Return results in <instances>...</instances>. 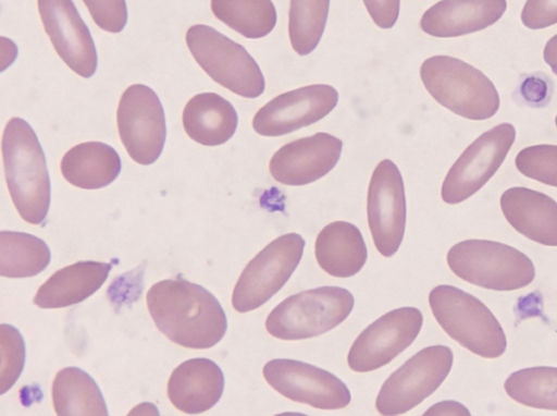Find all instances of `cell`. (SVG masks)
I'll list each match as a JSON object with an SVG mask.
<instances>
[{
  "mask_svg": "<svg viewBox=\"0 0 557 416\" xmlns=\"http://www.w3.org/2000/svg\"><path fill=\"white\" fill-rule=\"evenodd\" d=\"M146 302L159 331L183 347H212L226 332V315L215 296L186 279L154 283L147 293Z\"/></svg>",
  "mask_w": 557,
  "mask_h": 416,
  "instance_id": "6da1fadb",
  "label": "cell"
},
{
  "mask_svg": "<svg viewBox=\"0 0 557 416\" xmlns=\"http://www.w3.org/2000/svg\"><path fill=\"white\" fill-rule=\"evenodd\" d=\"M7 185L23 220L40 224L50 206L46 157L32 126L21 118L7 123L1 142Z\"/></svg>",
  "mask_w": 557,
  "mask_h": 416,
  "instance_id": "7a4b0ae2",
  "label": "cell"
},
{
  "mask_svg": "<svg viewBox=\"0 0 557 416\" xmlns=\"http://www.w3.org/2000/svg\"><path fill=\"white\" fill-rule=\"evenodd\" d=\"M429 94L443 107L469 120H486L499 109L493 82L479 69L450 57L433 56L420 68Z\"/></svg>",
  "mask_w": 557,
  "mask_h": 416,
  "instance_id": "3957f363",
  "label": "cell"
},
{
  "mask_svg": "<svg viewBox=\"0 0 557 416\" xmlns=\"http://www.w3.org/2000/svg\"><path fill=\"white\" fill-rule=\"evenodd\" d=\"M429 304L438 325L461 346L484 358L504 354L505 332L479 298L456 286L441 284L430 292Z\"/></svg>",
  "mask_w": 557,
  "mask_h": 416,
  "instance_id": "277c9868",
  "label": "cell"
},
{
  "mask_svg": "<svg viewBox=\"0 0 557 416\" xmlns=\"http://www.w3.org/2000/svg\"><path fill=\"white\" fill-rule=\"evenodd\" d=\"M447 265L460 279L495 291H513L535 277L532 260L517 248L490 240H465L447 253Z\"/></svg>",
  "mask_w": 557,
  "mask_h": 416,
  "instance_id": "5b68a950",
  "label": "cell"
},
{
  "mask_svg": "<svg viewBox=\"0 0 557 416\" xmlns=\"http://www.w3.org/2000/svg\"><path fill=\"white\" fill-rule=\"evenodd\" d=\"M352 294L339 286H321L294 294L274 307L265 320L272 337L293 341L323 334L343 322L354 308Z\"/></svg>",
  "mask_w": 557,
  "mask_h": 416,
  "instance_id": "8992f818",
  "label": "cell"
},
{
  "mask_svg": "<svg viewBox=\"0 0 557 416\" xmlns=\"http://www.w3.org/2000/svg\"><path fill=\"white\" fill-rule=\"evenodd\" d=\"M185 39L196 62L221 86L244 98L264 91L263 74L242 45L205 24L190 26Z\"/></svg>",
  "mask_w": 557,
  "mask_h": 416,
  "instance_id": "52a82bcc",
  "label": "cell"
},
{
  "mask_svg": "<svg viewBox=\"0 0 557 416\" xmlns=\"http://www.w3.org/2000/svg\"><path fill=\"white\" fill-rule=\"evenodd\" d=\"M305 240L297 233L278 236L244 268L232 294L238 313L257 309L288 281L302 257Z\"/></svg>",
  "mask_w": 557,
  "mask_h": 416,
  "instance_id": "ba28073f",
  "label": "cell"
},
{
  "mask_svg": "<svg viewBox=\"0 0 557 416\" xmlns=\"http://www.w3.org/2000/svg\"><path fill=\"white\" fill-rule=\"evenodd\" d=\"M446 345L422 348L384 381L375 407L382 415H400L430 396L446 379L453 366Z\"/></svg>",
  "mask_w": 557,
  "mask_h": 416,
  "instance_id": "9c48e42d",
  "label": "cell"
},
{
  "mask_svg": "<svg viewBox=\"0 0 557 416\" xmlns=\"http://www.w3.org/2000/svg\"><path fill=\"white\" fill-rule=\"evenodd\" d=\"M117 131L128 156L148 166L161 155L166 137L165 115L157 94L144 84L128 86L116 111Z\"/></svg>",
  "mask_w": 557,
  "mask_h": 416,
  "instance_id": "30bf717a",
  "label": "cell"
},
{
  "mask_svg": "<svg viewBox=\"0 0 557 416\" xmlns=\"http://www.w3.org/2000/svg\"><path fill=\"white\" fill-rule=\"evenodd\" d=\"M516 138L515 126L498 124L471 143L447 172L441 196L458 204L475 194L496 173Z\"/></svg>",
  "mask_w": 557,
  "mask_h": 416,
  "instance_id": "8fae6325",
  "label": "cell"
},
{
  "mask_svg": "<svg viewBox=\"0 0 557 416\" xmlns=\"http://www.w3.org/2000/svg\"><path fill=\"white\" fill-rule=\"evenodd\" d=\"M423 323L416 307H400L369 325L355 340L347 363L351 370L368 372L385 366L418 337Z\"/></svg>",
  "mask_w": 557,
  "mask_h": 416,
  "instance_id": "7c38bea8",
  "label": "cell"
},
{
  "mask_svg": "<svg viewBox=\"0 0 557 416\" xmlns=\"http://www.w3.org/2000/svg\"><path fill=\"white\" fill-rule=\"evenodd\" d=\"M265 381L283 396L319 409H341L351 400L349 389L335 375L311 364L275 358L262 369Z\"/></svg>",
  "mask_w": 557,
  "mask_h": 416,
  "instance_id": "4fadbf2b",
  "label": "cell"
},
{
  "mask_svg": "<svg viewBox=\"0 0 557 416\" xmlns=\"http://www.w3.org/2000/svg\"><path fill=\"white\" fill-rule=\"evenodd\" d=\"M367 213L374 245L384 257L399 248L406 227V197L401 174L389 159L375 167L368 187Z\"/></svg>",
  "mask_w": 557,
  "mask_h": 416,
  "instance_id": "5bb4252c",
  "label": "cell"
},
{
  "mask_svg": "<svg viewBox=\"0 0 557 416\" xmlns=\"http://www.w3.org/2000/svg\"><path fill=\"white\" fill-rule=\"evenodd\" d=\"M338 93L327 84H314L283 93L252 119L253 130L262 136H282L326 117L337 105Z\"/></svg>",
  "mask_w": 557,
  "mask_h": 416,
  "instance_id": "9a60e30c",
  "label": "cell"
},
{
  "mask_svg": "<svg viewBox=\"0 0 557 416\" xmlns=\"http://www.w3.org/2000/svg\"><path fill=\"white\" fill-rule=\"evenodd\" d=\"M47 35L59 57L76 74L88 78L97 70V51L88 27L72 0H37Z\"/></svg>",
  "mask_w": 557,
  "mask_h": 416,
  "instance_id": "2e32d148",
  "label": "cell"
},
{
  "mask_svg": "<svg viewBox=\"0 0 557 416\" xmlns=\"http://www.w3.org/2000/svg\"><path fill=\"white\" fill-rule=\"evenodd\" d=\"M343 143L320 132L287 143L272 156L269 170L281 184L300 186L327 174L338 162Z\"/></svg>",
  "mask_w": 557,
  "mask_h": 416,
  "instance_id": "e0dca14e",
  "label": "cell"
},
{
  "mask_svg": "<svg viewBox=\"0 0 557 416\" xmlns=\"http://www.w3.org/2000/svg\"><path fill=\"white\" fill-rule=\"evenodd\" d=\"M506 8V0H441L423 13L420 27L434 37L462 36L493 25Z\"/></svg>",
  "mask_w": 557,
  "mask_h": 416,
  "instance_id": "ac0fdd59",
  "label": "cell"
},
{
  "mask_svg": "<svg viewBox=\"0 0 557 416\" xmlns=\"http://www.w3.org/2000/svg\"><path fill=\"white\" fill-rule=\"evenodd\" d=\"M224 390L221 368L208 358H191L180 364L168 382L171 403L186 414H199L213 407Z\"/></svg>",
  "mask_w": 557,
  "mask_h": 416,
  "instance_id": "d6986e66",
  "label": "cell"
},
{
  "mask_svg": "<svg viewBox=\"0 0 557 416\" xmlns=\"http://www.w3.org/2000/svg\"><path fill=\"white\" fill-rule=\"evenodd\" d=\"M500 208L517 232L542 245L557 246V201L552 197L515 186L502 194Z\"/></svg>",
  "mask_w": 557,
  "mask_h": 416,
  "instance_id": "ffe728a7",
  "label": "cell"
},
{
  "mask_svg": "<svg viewBox=\"0 0 557 416\" xmlns=\"http://www.w3.org/2000/svg\"><path fill=\"white\" fill-rule=\"evenodd\" d=\"M111 265L83 260L63 267L40 285L34 304L40 308H62L92 295L107 280Z\"/></svg>",
  "mask_w": 557,
  "mask_h": 416,
  "instance_id": "44dd1931",
  "label": "cell"
},
{
  "mask_svg": "<svg viewBox=\"0 0 557 416\" xmlns=\"http://www.w3.org/2000/svg\"><path fill=\"white\" fill-rule=\"evenodd\" d=\"M315 259L330 276L349 278L364 266L368 250L359 229L347 221L325 225L317 236Z\"/></svg>",
  "mask_w": 557,
  "mask_h": 416,
  "instance_id": "7402d4cb",
  "label": "cell"
},
{
  "mask_svg": "<svg viewBox=\"0 0 557 416\" xmlns=\"http://www.w3.org/2000/svg\"><path fill=\"white\" fill-rule=\"evenodd\" d=\"M182 121L193 140L203 146H218L234 135L238 117L233 105L222 96L201 93L188 100Z\"/></svg>",
  "mask_w": 557,
  "mask_h": 416,
  "instance_id": "603a6c76",
  "label": "cell"
},
{
  "mask_svg": "<svg viewBox=\"0 0 557 416\" xmlns=\"http://www.w3.org/2000/svg\"><path fill=\"white\" fill-rule=\"evenodd\" d=\"M60 168L70 184L84 189H97L109 185L119 176L122 162L110 145L86 142L69 149Z\"/></svg>",
  "mask_w": 557,
  "mask_h": 416,
  "instance_id": "cb8c5ba5",
  "label": "cell"
},
{
  "mask_svg": "<svg viewBox=\"0 0 557 416\" xmlns=\"http://www.w3.org/2000/svg\"><path fill=\"white\" fill-rule=\"evenodd\" d=\"M52 403L59 416H107L104 397L89 374L78 367L58 371L52 382Z\"/></svg>",
  "mask_w": 557,
  "mask_h": 416,
  "instance_id": "d4e9b609",
  "label": "cell"
},
{
  "mask_svg": "<svg viewBox=\"0 0 557 416\" xmlns=\"http://www.w3.org/2000/svg\"><path fill=\"white\" fill-rule=\"evenodd\" d=\"M51 253L47 243L29 233L0 232V274L7 278H28L47 268Z\"/></svg>",
  "mask_w": 557,
  "mask_h": 416,
  "instance_id": "484cf974",
  "label": "cell"
},
{
  "mask_svg": "<svg viewBox=\"0 0 557 416\" xmlns=\"http://www.w3.org/2000/svg\"><path fill=\"white\" fill-rule=\"evenodd\" d=\"M211 11L226 26L250 39L267 36L276 24L271 0H211Z\"/></svg>",
  "mask_w": 557,
  "mask_h": 416,
  "instance_id": "4316f807",
  "label": "cell"
},
{
  "mask_svg": "<svg viewBox=\"0 0 557 416\" xmlns=\"http://www.w3.org/2000/svg\"><path fill=\"white\" fill-rule=\"evenodd\" d=\"M504 388L520 404L557 411V367L537 366L517 370L506 379Z\"/></svg>",
  "mask_w": 557,
  "mask_h": 416,
  "instance_id": "83f0119b",
  "label": "cell"
},
{
  "mask_svg": "<svg viewBox=\"0 0 557 416\" xmlns=\"http://www.w3.org/2000/svg\"><path fill=\"white\" fill-rule=\"evenodd\" d=\"M330 0H290L288 35L299 56L312 52L323 35Z\"/></svg>",
  "mask_w": 557,
  "mask_h": 416,
  "instance_id": "f1b7e54d",
  "label": "cell"
},
{
  "mask_svg": "<svg viewBox=\"0 0 557 416\" xmlns=\"http://www.w3.org/2000/svg\"><path fill=\"white\" fill-rule=\"evenodd\" d=\"M515 163L524 176L557 187V145L525 147L517 154Z\"/></svg>",
  "mask_w": 557,
  "mask_h": 416,
  "instance_id": "f546056e",
  "label": "cell"
},
{
  "mask_svg": "<svg viewBox=\"0 0 557 416\" xmlns=\"http://www.w3.org/2000/svg\"><path fill=\"white\" fill-rule=\"evenodd\" d=\"M1 335V394L13 387L18 379L25 363V343L20 331L10 325L0 326Z\"/></svg>",
  "mask_w": 557,
  "mask_h": 416,
  "instance_id": "4dcf8cb0",
  "label": "cell"
},
{
  "mask_svg": "<svg viewBox=\"0 0 557 416\" xmlns=\"http://www.w3.org/2000/svg\"><path fill=\"white\" fill-rule=\"evenodd\" d=\"M94 22L103 30L120 33L127 22L125 0H83Z\"/></svg>",
  "mask_w": 557,
  "mask_h": 416,
  "instance_id": "1f68e13d",
  "label": "cell"
},
{
  "mask_svg": "<svg viewBox=\"0 0 557 416\" xmlns=\"http://www.w3.org/2000/svg\"><path fill=\"white\" fill-rule=\"evenodd\" d=\"M521 22L530 29H542L557 24V0H527Z\"/></svg>",
  "mask_w": 557,
  "mask_h": 416,
  "instance_id": "d6a6232c",
  "label": "cell"
},
{
  "mask_svg": "<svg viewBox=\"0 0 557 416\" xmlns=\"http://www.w3.org/2000/svg\"><path fill=\"white\" fill-rule=\"evenodd\" d=\"M366 9L380 28H391L395 25L400 9V0H363Z\"/></svg>",
  "mask_w": 557,
  "mask_h": 416,
  "instance_id": "836d02e7",
  "label": "cell"
},
{
  "mask_svg": "<svg viewBox=\"0 0 557 416\" xmlns=\"http://www.w3.org/2000/svg\"><path fill=\"white\" fill-rule=\"evenodd\" d=\"M531 75L520 86L521 96L529 106L541 107L549 101L552 93V83L548 77L544 78Z\"/></svg>",
  "mask_w": 557,
  "mask_h": 416,
  "instance_id": "e575fe53",
  "label": "cell"
},
{
  "mask_svg": "<svg viewBox=\"0 0 557 416\" xmlns=\"http://www.w3.org/2000/svg\"><path fill=\"white\" fill-rule=\"evenodd\" d=\"M470 415V412L462 404L455 401L437 403L425 412V415Z\"/></svg>",
  "mask_w": 557,
  "mask_h": 416,
  "instance_id": "d590c367",
  "label": "cell"
},
{
  "mask_svg": "<svg viewBox=\"0 0 557 416\" xmlns=\"http://www.w3.org/2000/svg\"><path fill=\"white\" fill-rule=\"evenodd\" d=\"M543 59L550 66L553 73L557 75V34L545 44Z\"/></svg>",
  "mask_w": 557,
  "mask_h": 416,
  "instance_id": "8d00e7d4",
  "label": "cell"
},
{
  "mask_svg": "<svg viewBox=\"0 0 557 416\" xmlns=\"http://www.w3.org/2000/svg\"><path fill=\"white\" fill-rule=\"evenodd\" d=\"M555 123H556V126H557V115H556V118H555Z\"/></svg>",
  "mask_w": 557,
  "mask_h": 416,
  "instance_id": "74e56055",
  "label": "cell"
}]
</instances>
